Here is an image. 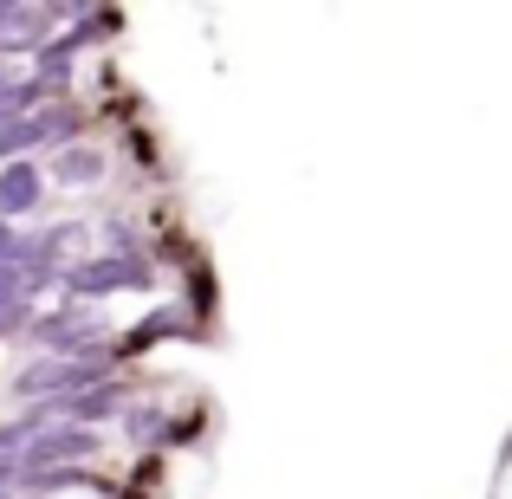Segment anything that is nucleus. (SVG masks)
Masks as SVG:
<instances>
[{
  "label": "nucleus",
  "instance_id": "nucleus-1",
  "mask_svg": "<svg viewBox=\"0 0 512 499\" xmlns=\"http://www.w3.org/2000/svg\"><path fill=\"white\" fill-rule=\"evenodd\" d=\"M52 499H111V493H98V487H65V493H52Z\"/></svg>",
  "mask_w": 512,
  "mask_h": 499
},
{
  "label": "nucleus",
  "instance_id": "nucleus-2",
  "mask_svg": "<svg viewBox=\"0 0 512 499\" xmlns=\"http://www.w3.org/2000/svg\"><path fill=\"white\" fill-rule=\"evenodd\" d=\"M500 499H512V467H506V480H500Z\"/></svg>",
  "mask_w": 512,
  "mask_h": 499
}]
</instances>
